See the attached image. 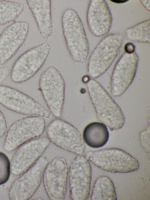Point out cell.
I'll return each mask as SVG.
<instances>
[{
  "label": "cell",
  "mask_w": 150,
  "mask_h": 200,
  "mask_svg": "<svg viewBox=\"0 0 150 200\" xmlns=\"http://www.w3.org/2000/svg\"><path fill=\"white\" fill-rule=\"evenodd\" d=\"M86 86L98 120L112 130L121 128L125 120L120 107L96 81L90 79Z\"/></svg>",
  "instance_id": "6da1fadb"
},
{
  "label": "cell",
  "mask_w": 150,
  "mask_h": 200,
  "mask_svg": "<svg viewBox=\"0 0 150 200\" xmlns=\"http://www.w3.org/2000/svg\"><path fill=\"white\" fill-rule=\"evenodd\" d=\"M62 30L66 45L75 61L83 63L86 60L89 48L83 24L77 13L69 9L64 13Z\"/></svg>",
  "instance_id": "7a4b0ae2"
},
{
  "label": "cell",
  "mask_w": 150,
  "mask_h": 200,
  "mask_svg": "<svg viewBox=\"0 0 150 200\" xmlns=\"http://www.w3.org/2000/svg\"><path fill=\"white\" fill-rule=\"evenodd\" d=\"M86 157L88 161L105 171L112 173H128L137 170L138 161L124 150L108 148L88 152Z\"/></svg>",
  "instance_id": "3957f363"
},
{
  "label": "cell",
  "mask_w": 150,
  "mask_h": 200,
  "mask_svg": "<svg viewBox=\"0 0 150 200\" xmlns=\"http://www.w3.org/2000/svg\"><path fill=\"white\" fill-rule=\"evenodd\" d=\"M123 41L118 34H110L102 39L89 59L88 71L93 78L102 75L108 69L119 54Z\"/></svg>",
  "instance_id": "277c9868"
},
{
  "label": "cell",
  "mask_w": 150,
  "mask_h": 200,
  "mask_svg": "<svg viewBox=\"0 0 150 200\" xmlns=\"http://www.w3.org/2000/svg\"><path fill=\"white\" fill-rule=\"evenodd\" d=\"M40 87L50 111L54 116L61 115L64 101L65 84L58 70L50 67L41 74Z\"/></svg>",
  "instance_id": "5b68a950"
},
{
  "label": "cell",
  "mask_w": 150,
  "mask_h": 200,
  "mask_svg": "<svg viewBox=\"0 0 150 200\" xmlns=\"http://www.w3.org/2000/svg\"><path fill=\"white\" fill-rule=\"evenodd\" d=\"M48 138L57 146L78 155L85 148L83 138L79 130L71 124L60 119L52 121L47 127Z\"/></svg>",
  "instance_id": "8992f818"
},
{
  "label": "cell",
  "mask_w": 150,
  "mask_h": 200,
  "mask_svg": "<svg viewBox=\"0 0 150 200\" xmlns=\"http://www.w3.org/2000/svg\"><path fill=\"white\" fill-rule=\"evenodd\" d=\"M0 104L7 109L22 114L48 118L51 113L30 97L6 85H0Z\"/></svg>",
  "instance_id": "52a82bcc"
},
{
  "label": "cell",
  "mask_w": 150,
  "mask_h": 200,
  "mask_svg": "<svg viewBox=\"0 0 150 200\" xmlns=\"http://www.w3.org/2000/svg\"><path fill=\"white\" fill-rule=\"evenodd\" d=\"M50 48L45 43L31 48L20 56L12 68L11 78L16 83L24 82L37 73L44 64Z\"/></svg>",
  "instance_id": "ba28073f"
},
{
  "label": "cell",
  "mask_w": 150,
  "mask_h": 200,
  "mask_svg": "<svg viewBox=\"0 0 150 200\" xmlns=\"http://www.w3.org/2000/svg\"><path fill=\"white\" fill-rule=\"evenodd\" d=\"M45 128V121L40 116H29L17 121L8 130L5 150L11 152L26 141L38 137L42 134Z\"/></svg>",
  "instance_id": "9c48e42d"
},
{
  "label": "cell",
  "mask_w": 150,
  "mask_h": 200,
  "mask_svg": "<svg viewBox=\"0 0 150 200\" xmlns=\"http://www.w3.org/2000/svg\"><path fill=\"white\" fill-rule=\"evenodd\" d=\"M48 164L47 159L40 157L14 182L9 191L10 199L17 200L30 199L39 187Z\"/></svg>",
  "instance_id": "30bf717a"
},
{
  "label": "cell",
  "mask_w": 150,
  "mask_h": 200,
  "mask_svg": "<svg viewBox=\"0 0 150 200\" xmlns=\"http://www.w3.org/2000/svg\"><path fill=\"white\" fill-rule=\"evenodd\" d=\"M50 143L48 138L37 137L19 146L10 163L11 172L16 175L25 172L41 157Z\"/></svg>",
  "instance_id": "8fae6325"
},
{
  "label": "cell",
  "mask_w": 150,
  "mask_h": 200,
  "mask_svg": "<svg viewBox=\"0 0 150 200\" xmlns=\"http://www.w3.org/2000/svg\"><path fill=\"white\" fill-rule=\"evenodd\" d=\"M69 175L71 199H87L90 189L91 169L86 157L83 155H78L71 164Z\"/></svg>",
  "instance_id": "7c38bea8"
},
{
  "label": "cell",
  "mask_w": 150,
  "mask_h": 200,
  "mask_svg": "<svg viewBox=\"0 0 150 200\" xmlns=\"http://www.w3.org/2000/svg\"><path fill=\"white\" fill-rule=\"evenodd\" d=\"M68 167L62 157L55 158L48 164L43 175L44 187L51 200H62L66 192Z\"/></svg>",
  "instance_id": "4fadbf2b"
},
{
  "label": "cell",
  "mask_w": 150,
  "mask_h": 200,
  "mask_svg": "<svg viewBox=\"0 0 150 200\" xmlns=\"http://www.w3.org/2000/svg\"><path fill=\"white\" fill-rule=\"evenodd\" d=\"M138 57L135 52L124 53L118 59L112 71L110 82L112 95H122L132 82L137 67Z\"/></svg>",
  "instance_id": "5bb4252c"
},
{
  "label": "cell",
  "mask_w": 150,
  "mask_h": 200,
  "mask_svg": "<svg viewBox=\"0 0 150 200\" xmlns=\"http://www.w3.org/2000/svg\"><path fill=\"white\" fill-rule=\"evenodd\" d=\"M29 27L26 22H17L3 31L0 36V66L9 60L23 43Z\"/></svg>",
  "instance_id": "9a60e30c"
},
{
  "label": "cell",
  "mask_w": 150,
  "mask_h": 200,
  "mask_svg": "<svg viewBox=\"0 0 150 200\" xmlns=\"http://www.w3.org/2000/svg\"><path fill=\"white\" fill-rule=\"evenodd\" d=\"M88 24L94 36L101 37L107 34L111 27L112 17L110 9L104 0H92L87 14Z\"/></svg>",
  "instance_id": "2e32d148"
},
{
  "label": "cell",
  "mask_w": 150,
  "mask_h": 200,
  "mask_svg": "<svg viewBox=\"0 0 150 200\" xmlns=\"http://www.w3.org/2000/svg\"><path fill=\"white\" fill-rule=\"evenodd\" d=\"M43 39L47 41L52 34L51 1L27 0Z\"/></svg>",
  "instance_id": "e0dca14e"
},
{
  "label": "cell",
  "mask_w": 150,
  "mask_h": 200,
  "mask_svg": "<svg viewBox=\"0 0 150 200\" xmlns=\"http://www.w3.org/2000/svg\"><path fill=\"white\" fill-rule=\"evenodd\" d=\"M83 139L86 144L93 148H99L105 145L108 141L109 133L103 123L94 122L88 124L85 128Z\"/></svg>",
  "instance_id": "ac0fdd59"
},
{
  "label": "cell",
  "mask_w": 150,
  "mask_h": 200,
  "mask_svg": "<svg viewBox=\"0 0 150 200\" xmlns=\"http://www.w3.org/2000/svg\"><path fill=\"white\" fill-rule=\"evenodd\" d=\"M92 200L117 199L114 184L108 177L102 175L96 179L91 196Z\"/></svg>",
  "instance_id": "d6986e66"
},
{
  "label": "cell",
  "mask_w": 150,
  "mask_h": 200,
  "mask_svg": "<svg viewBox=\"0 0 150 200\" xmlns=\"http://www.w3.org/2000/svg\"><path fill=\"white\" fill-rule=\"evenodd\" d=\"M20 3L5 0L0 1V26L16 19L23 9Z\"/></svg>",
  "instance_id": "ffe728a7"
},
{
  "label": "cell",
  "mask_w": 150,
  "mask_h": 200,
  "mask_svg": "<svg viewBox=\"0 0 150 200\" xmlns=\"http://www.w3.org/2000/svg\"><path fill=\"white\" fill-rule=\"evenodd\" d=\"M150 27L149 19L126 29V36L128 39L132 41L149 43Z\"/></svg>",
  "instance_id": "44dd1931"
},
{
  "label": "cell",
  "mask_w": 150,
  "mask_h": 200,
  "mask_svg": "<svg viewBox=\"0 0 150 200\" xmlns=\"http://www.w3.org/2000/svg\"><path fill=\"white\" fill-rule=\"evenodd\" d=\"M11 170V163L7 156L0 152V185L8 179Z\"/></svg>",
  "instance_id": "7402d4cb"
},
{
  "label": "cell",
  "mask_w": 150,
  "mask_h": 200,
  "mask_svg": "<svg viewBox=\"0 0 150 200\" xmlns=\"http://www.w3.org/2000/svg\"><path fill=\"white\" fill-rule=\"evenodd\" d=\"M6 130V126L5 117L0 110V138L5 133Z\"/></svg>",
  "instance_id": "603a6c76"
},
{
  "label": "cell",
  "mask_w": 150,
  "mask_h": 200,
  "mask_svg": "<svg viewBox=\"0 0 150 200\" xmlns=\"http://www.w3.org/2000/svg\"><path fill=\"white\" fill-rule=\"evenodd\" d=\"M9 73L8 68L5 66H0V83L7 77Z\"/></svg>",
  "instance_id": "cb8c5ba5"
},
{
  "label": "cell",
  "mask_w": 150,
  "mask_h": 200,
  "mask_svg": "<svg viewBox=\"0 0 150 200\" xmlns=\"http://www.w3.org/2000/svg\"><path fill=\"white\" fill-rule=\"evenodd\" d=\"M125 52L128 53H131L134 52L135 46L132 43H126L124 47Z\"/></svg>",
  "instance_id": "d4e9b609"
},
{
  "label": "cell",
  "mask_w": 150,
  "mask_h": 200,
  "mask_svg": "<svg viewBox=\"0 0 150 200\" xmlns=\"http://www.w3.org/2000/svg\"><path fill=\"white\" fill-rule=\"evenodd\" d=\"M140 2L144 7L149 11H150V1L148 0H140Z\"/></svg>",
  "instance_id": "484cf974"
},
{
  "label": "cell",
  "mask_w": 150,
  "mask_h": 200,
  "mask_svg": "<svg viewBox=\"0 0 150 200\" xmlns=\"http://www.w3.org/2000/svg\"><path fill=\"white\" fill-rule=\"evenodd\" d=\"M113 2L116 3H122L128 1L127 0H110Z\"/></svg>",
  "instance_id": "4316f807"
}]
</instances>
